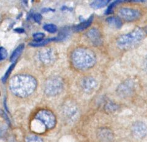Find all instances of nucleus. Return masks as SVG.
Masks as SVG:
<instances>
[{"instance_id": "72a5a7b5", "label": "nucleus", "mask_w": 147, "mask_h": 142, "mask_svg": "<svg viewBox=\"0 0 147 142\" xmlns=\"http://www.w3.org/2000/svg\"><path fill=\"white\" fill-rule=\"evenodd\" d=\"M145 31H146V32L147 33V26L146 27V29H145Z\"/></svg>"}, {"instance_id": "4be33fe9", "label": "nucleus", "mask_w": 147, "mask_h": 142, "mask_svg": "<svg viewBox=\"0 0 147 142\" xmlns=\"http://www.w3.org/2000/svg\"><path fill=\"white\" fill-rule=\"evenodd\" d=\"M44 29L50 33H57L58 28L57 26L53 24H47L44 26Z\"/></svg>"}, {"instance_id": "6e6552de", "label": "nucleus", "mask_w": 147, "mask_h": 142, "mask_svg": "<svg viewBox=\"0 0 147 142\" xmlns=\"http://www.w3.org/2000/svg\"><path fill=\"white\" fill-rule=\"evenodd\" d=\"M118 15L124 20L132 21L137 20L140 17V13L137 9L123 7L119 10Z\"/></svg>"}, {"instance_id": "dca6fc26", "label": "nucleus", "mask_w": 147, "mask_h": 142, "mask_svg": "<svg viewBox=\"0 0 147 142\" xmlns=\"http://www.w3.org/2000/svg\"><path fill=\"white\" fill-rule=\"evenodd\" d=\"M106 21L110 25L112 26L117 29L121 28L123 25L121 20L119 18L116 17H108L106 19Z\"/></svg>"}, {"instance_id": "4468645a", "label": "nucleus", "mask_w": 147, "mask_h": 142, "mask_svg": "<svg viewBox=\"0 0 147 142\" xmlns=\"http://www.w3.org/2000/svg\"><path fill=\"white\" fill-rule=\"evenodd\" d=\"M78 110L76 107L70 106L64 111L66 117L71 121L76 120L78 117Z\"/></svg>"}, {"instance_id": "2eb2a0df", "label": "nucleus", "mask_w": 147, "mask_h": 142, "mask_svg": "<svg viewBox=\"0 0 147 142\" xmlns=\"http://www.w3.org/2000/svg\"><path fill=\"white\" fill-rule=\"evenodd\" d=\"M24 48H25V45L24 43H22L18 45L17 48L15 49L14 51H13V53H12L10 57V61L12 62L13 63L16 62L17 60L18 59V57H20L22 53L23 52V50L24 49Z\"/></svg>"}, {"instance_id": "a211bd4d", "label": "nucleus", "mask_w": 147, "mask_h": 142, "mask_svg": "<svg viewBox=\"0 0 147 142\" xmlns=\"http://www.w3.org/2000/svg\"><path fill=\"white\" fill-rule=\"evenodd\" d=\"M109 2V0H97L92 2L90 4V6L94 9H98L107 6Z\"/></svg>"}, {"instance_id": "f8f14e48", "label": "nucleus", "mask_w": 147, "mask_h": 142, "mask_svg": "<svg viewBox=\"0 0 147 142\" xmlns=\"http://www.w3.org/2000/svg\"><path fill=\"white\" fill-rule=\"evenodd\" d=\"M40 60L43 63L47 64L52 63L55 59V55L52 49H45V51L41 52L39 55Z\"/></svg>"}, {"instance_id": "ddd939ff", "label": "nucleus", "mask_w": 147, "mask_h": 142, "mask_svg": "<svg viewBox=\"0 0 147 142\" xmlns=\"http://www.w3.org/2000/svg\"><path fill=\"white\" fill-rule=\"evenodd\" d=\"M93 18H94L93 15H91L88 20L82 21L80 24L74 26L72 27L73 30L76 32H80L87 29L91 25L92 22H93Z\"/></svg>"}, {"instance_id": "473e14b6", "label": "nucleus", "mask_w": 147, "mask_h": 142, "mask_svg": "<svg viewBox=\"0 0 147 142\" xmlns=\"http://www.w3.org/2000/svg\"><path fill=\"white\" fill-rule=\"evenodd\" d=\"M61 10H63V11H65V10H67V11H69V10H72V9H71V8H69V7H66V6H63L61 9Z\"/></svg>"}, {"instance_id": "2f4dec72", "label": "nucleus", "mask_w": 147, "mask_h": 142, "mask_svg": "<svg viewBox=\"0 0 147 142\" xmlns=\"http://www.w3.org/2000/svg\"><path fill=\"white\" fill-rule=\"evenodd\" d=\"M4 107H5L6 111L7 112H9V111H8V108H7V101H6V98H4Z\"/></svg>"}, {"instance_id": "aec40b11", "label": "nucleus", "mask_w": 147, "mask_h": 142, "mask_svg": "<svg viewBox=\"0 0 147 142\" xmlns=\"http://www.w3.org/2000/svg\"><path fill=\"white\" fill-rule=\"evenodd\" d=\"M16 62H14V63H12L11 66L9 67L8 68L7 70L6 71V72L5 73V74H4V75L3 76V77H2V82L3 83H6V82L7 81V79L9 78V76H10V75L11 74L12 71H13V68H14L15 66H16Z\"/></svg>"}, {"instance_id": "7ed1b4c3", "label": "nucleus", "mask_w": 147, "mask_h": 142, "mask_svg": "<svg viewBox=\"0 0 147 142\" xmlns=\"http://www.w3.org/2000/svg\"><path fill=\"white\" fill-rule=\"evenodd\" d=\"M144 37V31L137 27L131 33L122 35L118 37L117 40V45L121 49H129L139 44Z\"/></svg>"}, {"instance_id": "f03ea898", "label": "nucleus", "mask_w": 147, "mask_h": 142, "mask_svg": "<svg viewBox=\"0 0 147 142\" xmlns=\"http://www.w3.org/2000/svg\"><path fill=\"white\" fill-rule=\"evenodd\" d=\"M72 61L78 69L87 70L94 65L96 58L95 54L90 49L79 48L72 53Z\"/></svg>"}, {"instance_id": "393cba45", "label": "nucleus", "mask_w": 147, "mask_h": 142, "mask_svg": "<svg viewBox=\"0 0 147 142\" xmlns=\"http://www.w3.org/2000/svg\"><path fill=\"white\" fill-rule=\"evenodd\" d=\"M45 37V34L42 33H38L33 34L34 42H39V41L43 40Z\"/></svg>"}, {"instance_id": "5701e85b", "label": "nucleus", "mask_w": 147, "mask_h": 142, "mask_svg": "<svg viewBox=\"0 0 147 142\" xmlns=\"http://www.w3.org/2000/svg\"><path fill=\"white\" fill-rule=\"evenodd\" d=\"M122 1H115L113 2L112 4H110L109 6H108V8L106 10V11H105V14L109 15V14H110V13H112L113 9L115 7V6L117 5V4H118L119 3H120Z\"/></svg>"}, {"instance_id": "1a4fd4ad", "label": "nucleus", "mask_w": 147, "mask_h": 142, "mask_svg": "<svg viewBox=\"0 0 147 142\" xmlns=\"http://www.w3.org/2000/svg\"><path fill=\"white\" fill-rule=\"evenodd\" d=\"M98 139L100 142H113L115 137L113 132L109 128H100L97 133Z\"/></svg>"}, {"instance_id": "c85d7f7f", "label": "nucleus", "mask_w": 147, "mask_h": 142, "mask_svg": "<svg viewBox=\"0 0 147 142\" xmlns=\"http://www.w3.org/2000/svg\"><path fill=\"white\" fill-rule=\"evenodd\" d=\"M144 70L146 71V73H147V54L145 57V61H144Z\"/></svg>"}, {"instance_id": "9b49d317", "label": "nucleus", "mask_w": 147, "mask_h": 142, "mask_svg": "<svg viewBox=\"0 0 147 142\" xmlns=\"http://www.w3.org/2000/svg\"><path fill=\"white\" fill-rule=\"evenodd\" d=\"M82 87L86 92H91L97 87V82L93 77H87L82 80Z\"/></svg>"}, {"instance_id": "c756f323", "label": "nucleus", "mask_w": 147, "mask_h": 142, "mask_svg": "<svg viewBox=\"0 0 147 142\" xmlns=\"http://www.w3.org/2000/svg\"><path fill=\"white\" fill-rule=\"evenodd\" d=\"M4 133H5V129L0 127V137H2Z\"/></svg>"}, {"instance_id": "6ab92c4d", "label": "nucleus", "mask_w": 147, "mask_h": 142, "mask_svg": "<svg viewBox=\"0 0 147 142\" xmlns=\"http://www.w3.org/2000/svg\"><path fill=\"white\" fill-rule=\"evenodd\" d=\"M118 109V105L112 102H109L105 104V110L108 113H113L115 112H116Z\"/></svg>"}, {"instance_id": "a878e982", "label": "nucleus", "mask_w": 147, "mask_h": 142, "mask_svg": "<svg viewBox=\"0 0 147 142\" xmlns=\"http://www.w3.org/2000/svg\"><path fill=\"white\" fill-rule=\"evenodd\" d=\"M7 56V52L6 49L3 47H0V61H3Z\"/></svg>"}, {"instance_id": "9d476101", "label": "nucleus", "mask_w": 147, "mask_h": 142, "mask_svg": "<svg viewBox=\"0 0 147 142\" xmlns=\"http://www.w3.org/2000/svg\"><path fill=\"white\" fill-rule=\"evenodd\" d=\"M87 37L91 41V42L95 46H99L102 44V40L101 34L97 29H91L86 34Z\"/></svg>"}, {"instance_id": "20e7f679", "label": "nucleus", "mask_w": 147, "mask_h": 142, "mask_svg": "<svg viewBox=\"0 0 147 142\" xmlns=\"http://www.w3.org/2000/svg\"><path fill=\"white\" fill-rule=\"evenodd\" d=\"M34 119L39 121L47 129H52L57 124V118L52 112L47 109L40 110L36 113Z\"/></svg>"}, {"instance_id": "39448f33", "label": "nucleus", "mask_w": 147, "mask_h": 142, "mask_svg": "<svg viewBox=\"0 0 147 142\" xmlns=\"http://www.w3.org/2000/svg\"><path fill=\"white\" fill-rule=\"evenodd\" d=\"M63 83L61 78L53 77L49 79L45 85V92L49 96H55L61 92Z\"/></svg>"}, {"instance_id": "bb28decb", "label": "nucleus", "mask_w": 147, "mask_h": 142, "mask_svg": "<svg viewBox=\"0 0 147 142\" xmlns=\"http://www.w3.org/2000/svg\"><path fill=\"white\" fill-rule=\"evenodd\" d=\"M33 18L34 20L36 22L40 24V23L41 21V20H42V15H41L40 13H35V14H33Z\"/></svg>"}, {"instance_id": "b1692460", "label": "nucleus", "mask_w": 147, "mask_h": 142, "mask_svg": "<svg viewBox=\"0 0 147 142\" xmlns=\"http://www.w3.org/2000/svg\"><path fill=\"white\" fill-rule=\"evenodd\" d=\"M26 142H44V141L39 136L30 135L26 137Z\"/></svg>"}, {"instance_id": "423d86ee", "label": "nucleus", "mask_w": 147, "mask_h": 142, "mask_svg": "<svg viewBox=\"0 0 147 142\" xmlns=\"http://www.w3.org/2000/svg\"><path fill=\"white\" fill-rule=\"evenodd\" d=\"M136 90V84L132 79H127L119 84L117 87V93L121 98L130 97Z\"/></svg>"}, {"instance_id": "f257e3e1", "label": "nucleus", "mask_w": 147, "mask_h": 142, "mask_svg": "<svg viewBox=\"0 0 147 142\" xmlns=\"http://www.w3.org/2000/svg\"><path fill=\"white\" fill-rule=\"evenodd\" d=\"M37 81L31 76L18 75L13 76L9 82L12 93L20 98H26L35 91Z\"/></svg>"}, {"instance_id": "7c9ffc66", "label": "nucleus", "mask_w": 147, "mask_h": 142, "mask_svg": "<svg viewBox=\"0 0 147 142\" xmlns=\"http://www.w3.org/2000/svg\"><path fill=\"white\" fill-rule=\"evenodd\" d=\"M55 11V10L54 9H50V8H44V9H43L42 10V12H49V11Z\"/></svg>"}, {"instance_id": "412c9836", "label": "nucleus", "mask_w": 147, "mask_h": 142, "mask_svg": "<svg viewBox=\"0 0 147 142\" xmlns=\"http://www.w3.org/2000/svg\"><path fill=\"white\" fill-rule=\"evenodd\" d=\"M68 32H69V31H68L67 28L64 29L62 31L61 30L60 33L58 34L57 37H56L57 41H61V40H65L67 37V36L69 35Z\"/></svg>"}, {"instance_id": "cd10ccee", "label": "nucleus", "mask_w": 147, "mask_h": 142, "mask_svg": "<svg viewBox=\"0 0 147 142\" xmlns=\"http://www.w3.org/2000/svg\"><path fill=\"white\" fill-rule=\"evenodd\" d=\"M14 31H15L16 32H17V33H20V34L24 33V32H25V30H24V29H22V28H19V27H18V28H16V29H14Z\"/></svg>"}, {"instance_id": "0eeeda50", "label": "nucleus", "mask_w": 147, "mask_h": 142, "mask_svg": "<svg viewBox=\"0 0 147 142\" xmlns=\"http://www.w3.org/2000/svg\"><path fill=\"white\" fill-rule=\"evenodd\" d=\"M131 132L136 139H143L147 135V125L143 121H136L132 125Z\"/></svg>"}, {"instance_id": "f3484780", "label": "nucleus", "mask_w": 147, "mask_h": 142, "mask_svg": "<svg viewBox=\"0 0 147 142\" xmlns=\"http://www.w3.org/2000/svg\"><path fill=\"white\" fill-rule=\"evenodd\" d=\"M53 41H57L56 37L44 39L43 40L39 41V42H34L33 41V42L30 43V45L33 47H43V46H45L51 42H53Z\"/></svg>"}]
</instances>
